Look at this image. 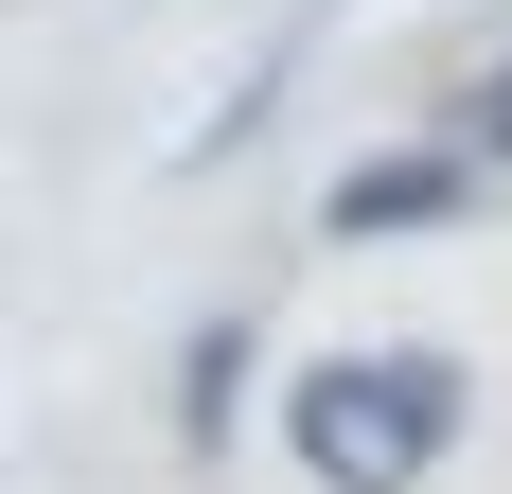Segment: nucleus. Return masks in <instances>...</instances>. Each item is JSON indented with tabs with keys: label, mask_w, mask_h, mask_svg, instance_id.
<instances>
[{
	"label": "nucleus",
	"mask_w": 512,
	"mask_h": 494,
	"mask_svg": "<svg viewBox=\"0 0 512 494\" xmlns=\"http://www.w3.org/2000/svg\"><path fill=\"white\" fill-rule=\"evenodd\" d=\"M460 159H512V53L477 71V106H460Z\"/></svg>",
	"instance_id": "nucleus-4"
},
{
	"label": "nucleus",
	"mask_w": 512,
	"mask_h": 494,
	"mask_svg": "<svg viewBox=\"0 0 512 494\" xmlns=\"http://www.w3.org/2000/svg\"><path fill=\"white\" fill-rule=\"evenodd\" d=\"M283 442H301L318 494H424V477H442V442H460V353H424V336L318 353L301 389H283Z\"/></svg>",
	"instance_id": "nucleus-1"
},
{
	"label": "nucleus",
	"mask_w": 512,
	"mask_h": 494,
	"mask_svg": "<svg viewBox=\"0 0 512 494\" xmlns=\"http://www.w3.org/2000/svg\"><path fill=\"white\" fill-rule=\"evenodd\" d=\"M230 406H248V318H212V336L177 353V442L212 459V442H230Z\"/></svg>",
	"instance_id": "nucleus-3"
},
{
	"label": "nucleus",
	"mask_w": 512,
	"mask_h": 494,
	"mask_svg": "<svg viewBox=\"0 0 512 494\" xmlns=\"http://www.w3.org/2000/svg\"><path fill=\"white\" fill-rule=\"evenodd\" d=\"M460 195H477V159H460V142H407V159H354V177H336V247H371V230H442Z\"/></svg>",
	"instance_id": "nucleus-2"
}]
</instances>
